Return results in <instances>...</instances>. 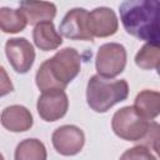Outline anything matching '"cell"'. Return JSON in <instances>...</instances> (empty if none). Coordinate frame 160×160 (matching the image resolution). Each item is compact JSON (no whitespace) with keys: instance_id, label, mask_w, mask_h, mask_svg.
I'll use <instances>...</instances> for the list:
<instances>
[{"instance_id":"obj_1","label":"cell","mask_w":160,"mask_h":160,"mask_svg":"<svg viewBox=\"0 0 160 160\" xmlns=\"http://www.w3.org/2000/svg\"><path fill=\"white\" fill-rule=\"evenodd\" d=\"M119 12L128 34L146 42L160 44L159 0H122Z\"/></svg>"},{"instance_id":"obj_2","label":"cell","mask_w":160,"mask_h":160,"mask_svg":"<svg viewBox=\"0 0 160 160\" xmlns=\"http://www.w3.org/2000/svg\"><path fill=\"white\" fill-rule=\"evenodd\" d=\"M81 70V56L74 48H64L45 60L38 69L35 82L39 90H65Z\"/></svg>"},{"instance_id":"obj_3","label":"cell","mask_w":160,"mask_h":160,"mask_svg":"<svg viewBox=\"0 0 160 160\" xmlns=\"http://www.w3.org/2000/svg\"><path fill=\"white\" fill-rule=\"evenodd\" d=\"M129 95L126 80H112L92 75L86 85V102L95 112H106L115 104L124 101Z\"/></svg>"},{"instance_id":"obj_4","label":"cell","mask_w":160,"mask_h":160,"mask_svg":"<svg viewBox=\"0 0 160 160\" xmlns=\"http://www.w3.org/2000/svg\"><path fill=\"white\" fill-rule=\"evenodd\" d=\"M150 121L141 116L134 106H124L112 115L111 129L120 139L135 142L146 135Z\"/></svg>"},{"instance_id":"obj_5","label":"cell","mask_w":160,"mask_h":160,"mask_svg":"<svg viewBox=\"0 0 160 160\" xmlns=\"http://www.w3.org/2000/svg\"><path fill=\"white\" fill-rule=\"evenodd\" d=\"M126 66V50L119 42H106L98 50L95 68L98 75L114 79L120 75Z\"/></svg>"},{"instance_id":"obj_6","label":"cell","mask_w":160,"mask_h":160,"mask_svg":"<svg viewBox=\"0 0 160 160\" xmlns=\"http://www.w3.org/2000/svg\"><path fill=\"white\" fill-rule=\"evenodd\" d=\"M59 32L70 40L92 41L94 36L90 29L89 11L84 8L69 10L59 25Z\"/></svg>"},{"instance_id":"obj_7","label":"cell","mask_w":160,"mask_h":160,"mask_svg":"<svg viewBox=\"0 0 160 160\" xmlns=\"http://www.w3.org/2000/svg\"><path fill=\"white\" fill-rule=\"evenodd\" d=\"M5 54L9 64L18 74H26L35 60L32 44L25 38H11L5 44Z\"/></svg>"},{"instance_id":"obj_8","label":"cell","mask_w":160,"mask_h":160,"mask_svg":"<svg viewBox=\"0 0 160 160\" xmlns=\"http://www.w3.org/2000/svg\"><path fill=\"white\" fill-rule=\"evenodd\" d=\"M36 109L39 116L48 122L60 120L69 109V99L64 90L41 91L38 99Z\"/></svg>"},{"instance_id":"obj_9","label":"cell","mask_w":160,"mask_h":160,"mask_svg":"<svg viewBox=\"0 0 160 160\" xmlns=\"http://www.w3.org/2000/svg\"><path fill=\"white\" fill-rule=\"evenodd\" d=\"M54 149L65 156L76 155L85 144L84 131L75 125H62L54 130L51 135Z\"/></svg>"},{"instance_id":"obj_10","label":"cell","mask_w":160,"mask_h":160,"mask_svg":"<svg viewBox=\"0 0 160 160\" xmlns=\"http://www.w3.org/2000/svg\"><path fill=\"white\" fill-rule=\"evenodd\" d=\"M90 29L94 38H108L119 29V20L115 11L106 6H100L89 12Z\"/></svg>"},{"instance_id":"obj_11","label":"cell","mask_w":160,"mask_h":160,"mask_svg":"<svg viewBox=\"0 0 160 160\" xmlns=\"http://www.w3.org/2000/svg\"><path fill=\"white\" fill-rule=\"evenodd\" d=\"M1 125L11 132H24L30 130L34 124L30 110L22 105L6 106L0 115Z\"/></svg>"},{"instance_id":"obj_12","label":"cell","mask_w":160,"mask_h":160,"mask_svg":"<svg viewBox=\"0 0 160 160\" xmlns=\"http://www.w3.org/2000/svg\"><path fill=\"white\" fill-rule=\"evenodd\" d=\"M19 10L22 12L28 24L36 25L42 21H51L56 15V6L44 0H20Z\"/></svg>"},{"instance_id":"obj_13","label":"cell","mask_w":160,"mask_h":160,"mask_svg":"<svg viewBox=\"0 0 160 160\" xmlns=\"http://www.w3.org/2000/svg\"><path fill=\"white\" fill-rule=\"evenodd\" d=\"M32 40L36 48L42 51L55 50L62 44V36L55 30L52 21H42L36 24L32 30Z\"/></svg>"},{"instance_id":"obj_14","label":"cell","mask_w":160,"mask_h":160,"mask_svg":"<svg viewBox=\"0 0 160 160\" xmlns=\"http://www.w3.org/2000/svg\"><path fill=\"white\" fill-rule=\"evenodd\" d=\"M132 106L145 119L154 120L160 112V94L152 90H142L136 95Z\"/></svg>"},{"instance_id":"obj_15","label":"cell","mask_w":160,"mask_h":160,"mask_svg":"<svg viewBox=\"0 0 160 160\" xmlns=\"http://www.w3.org/2000/svg\"><path fill=\"white\" fill-rule=\"evenodd\" d=\"M28 25L22 12L18 9L0 8V30L6 34H16L22 31Z\"/></svg>"},{"instance_id":"obj_16","label":"cell","mask_w":160,"mask_h":160,"mask_svg":"<svg viewBox=\"0 0 160 160\" xmlns=\"http://www.w3.org/2000/svg\"><path fill=\"white\" fill-rule=\"evenodd\" d=\"M46 156L45 145L38 139H25L15 149L16 160H45Z\"/></svg>"},{"instance_id":"obj_17","label":"cell","mask_w":160,"mask_h":160,"mask_svg":"<svg viewBox=\"0 0 160 160\" xmlns=\"http://www.w3.org/2000/svg\"><path fill=\"white\" fill-rule=\"evenodd\" d=\"M160 60V48L159 44L146 42L135 55V64L142 70L158 69Z\"/></svg>"},{"instance_id":"obj_18","label":"cell","mask_w":160,"mask_h":160,"mask_svg":"<svg viewBox=\"0 0 160 160\" xmlns=\"http://www.w3.org/2000/svg\"><path fill=\"white\" fill-rule=\"evenodd\" d=\"M159 130H160V126L156 121H150V126H149V130L146 132V135L140 140V144L146 146L148 149L150 150H154L156 154H159Z\"/></svg>"},{"instance_id":"obj_19","label":"cell","mask_w":160,"mask_h":160,"mask_svg":"<svg viewBox=\"0 0 160 160\" xmlns=\"http://www.w3.org/2000/svg\"><path fill=\"white\" fill-rule=\"evenodd\" d=\"M121 159H144V160H156L158 156L152 155L150 149L144 145H136L131 149H128L122 155Z\"/></svg>"},{"instance_id":"obj_20","label":"cell","mask_w":160,"mask_h":160,"mask_svg":"<svg viewBox=\"0 0 160 160\" xmlns=\"http://www.w3.org/2000/svg\"><path fill=\"white\" fill-rule=\"evenodd\" d=\"M14 90V85L10 80V76L8 75L6 70L0 66V98L10 94Z\"/></svg>"},{"instance_id":"obj_21","label":"cell","mask_w":160,"mask_h":160,"mask_svg":"<svg viewBox=\"0 0 160 160\" xmlns=\"http://www.w3.org/2000/svg\"><path fill=\"white\" fill-rule=\"evenodd\" d=\"M2 159H4V156H2L1 154H0V160H2Z\"/></svg>"}]
</instances>
